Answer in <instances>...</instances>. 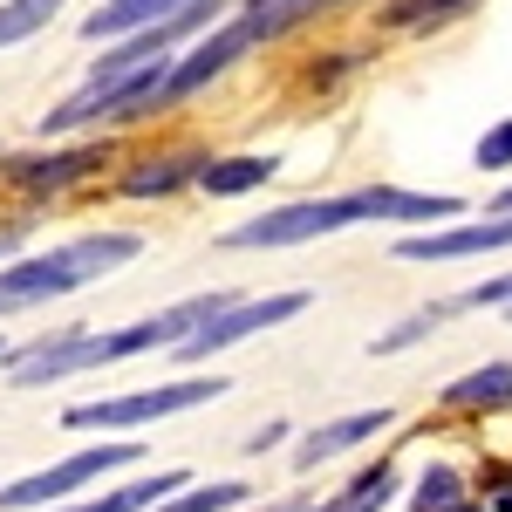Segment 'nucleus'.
Listing matches in <instances>:
<instances>
[{"label": "nucleus", "instance_id": "1", "mask_svg": "<svg viewBox=\"0 0 512 512\" xmlns=\"http://www.w3.org/2000/svg\"><path fill=\"white\" fill-rule=\"evenodd\" d=\"M212 14H219V0H192V7L164 14L151 28L123 35V48H110V55L89 69V82H82L76 96L41 117V130H48V137H69V130H89V123L151 117V110H158V89H164V69H171V48L185 35H198Z\"/></svg>", "mask_w": 512, "mask_h": 512}, {"label": "nucleus", "instance_id": "2", "mask_svg": "<svg viewBox=\"0 0 512 512\" xmlns=\"http://www.w3.org/2000/svg\"><path fill=\"white\" fill-rule=\"evenodd\" d=\"M233 294L212 287V294H192L164 315H144L130 328H110V335H48L35 349L7 355V383L14 390H41V383H62V376H82V369H110V362H130V355H151V349H178L205 315H219Z\"/></svg>", "mask_w": 512, "mask_h": 512}, {"label": "nucleus", "instance_id": "3", "mask_svg": "<svg viewBox=\"0 0 512 512\" xmlns=\"http://www.w3.org/2000/svg\"><path fill=\"white\" fill-rule=\"evenodd\" d=\"M465 205L451 192H396V185H369L349 198H301V205H274L267 219H246L226 233L233 253H260V246H308V239L349 233L362 219H458Z\"/></svg>", "mask_w": 512, "mask_h": 512}, {"label": "nucleus", "instance_id": "4", "mask_svg": "<svg viewBox=\"0 0 512 512\" xmlns=\"http://www.w3.org/2000/svg\"><path fill=\"white\" fill-rule=\"evenodd\" d=\"M137 253H144L137 233H82V239H69V246H55V253L14 260V267H0V315L62 301V294H76V287H89V280L130 267Z\"/></svg>", "mask_w": 512, "mask_h": 512}, {"label": "nucleus", "instance_id": "5", "mask_svg": "<svg viewBox=\"0 0 512 512\" xmlns=\"http://www.w3.org/2000/svg\"><path fill=\"white\" fill-rule=\"evenodd\" d=\"M226 396V376H185V383H158V390H130V396H103V403H76L62 424L69 431H130V424H158L178 410H198Z\"/></svg>", "mask_w": 512, "mask_h": 512}, {"label": "nucleus", "instance_id": "6", "mask_svg": "<svg viewBox=\"0 0 512 512\" xmlns=\"http://www.w3.org/2000/svg\"><path fill=\"white\" fill-rule=\"evenodd\" d=\"M137 458H144V444H96V451H76V458H62V465H48V472H28V478H14V485H0V506H7V512L55 506V499H69V492H82V485H96L103 472L137 465Z\"/></svg>", "mask_w": 512, "mask_h": 512}, {"label": "nucleus", "instance_id": "7", "mask_svg": "<svg viewBox=\"0 0 512 512\" xmlns=\"http://www.w3.org/2000/svg\"><path fill=\"white\" fill-rule=\"evenodd\" d=\"M308 308V294H260V301H226L219 315H205L178 342V362H205V355L233 349V342H246V335H260V328H280V321H294Z\"/></svg>", "mask_w": 512, "mask_h": 512}, {"label": "nucleus", "instance_id": "8", "mask_svg": "<svg viewBox=\"0 0 512 512\" xmlns=\"http://www.w3.org/2000/svg\"><path fill=\"white\" fill-rule=\"evenodd\" d=\"M246 48H260V28H253V21L239 14V21H226V28H219L212 41H198V48L185 55V62H171V69H164L158 110H171V103H185V96H198V89H205L212 76H226V69H233V62L246 55Z\"/></svg>", "mask_w": 512, "mask_h": 512}, {"label": "nucleus", "instance_id": "9", "mask_svg": "<svg viewBox=\"0 0 512 512\" xmlns=\"http://www.w3.org/2000/svg\"><path fill=\"white\" fill-rule=\"evenodd\" d=\"M506 246H512V212H499V219H472L451 233L396 239V260H472V253H506Z\"/></svg>", "mask_w": 512, "mask_h": 512}, {"label": "nucleus", "instance_id": "10", "mask_svg": "<svg viewBox=\"0 0 512 512\" xmlns=\"http://www.w3.org/2000/svg\"><path fill=\"white\" fill-rule=\"evenodd\" d=\"M103 158H110V144H76V151H48V158H14L7 178H14L21 192H62V185L89 178Z\"/></svg>", "mask_w": 512, "mask_h": 512}, {"label": "nucleus", "instance_id": "11", "mask_svg": "<svg viewBox=\"0 0 512 512\" xmlns=\"http://www.w3.org/2000/svg\"><path fill=\"white\" fill-rule=\"evenodd\" d=\"M383 424H390V410H355V417H335V424H321V431H308V437H301L294 465H301V472H315V465H328V458L355 451L362 437H376Z\"/></svg>", "mask_w": 512, "mask_h": 512}, {"label": "nucleus", "instance_id": "12", "mask_svg": "<svg viewBox=\"0 0 512 512\" xmlns=\"http://www.w3.org/2000/svg\"><path fill=\"white\" fill-rule=\"evenodd\" d=\"M178 7H192V0H103V7L82 21V35L89 41H117V35H137V28L164 21V14H178Z\"/></svg>", "mask_w": 512, "mask_h": 512}, {"label": "nucleus", "instance_id": "13", "mask_svg": "<svg viewBox=\"0 0 512 512\" xmlns=\"http://www.w3.org/2000/svg\"><path fill=\"white\" fill-rule=\"evenodd\" d=\"M451 410H506L512 403V362H485L472 376H458L451 390H444Z\"/></svg>", "mask_w": 512, "mask_h": 512}, {"label": "nucleus", "instance_id": "14", "mask_svg": "<svg viewBox=\"0 0 512 512\" xmlns=\"http://www.w3.org/2000/svg\"><path fill=\"white\" fill-rule=\"evenodd\" d=\"M274 171H280V158H212V164H198V185L212 198H239L253 185H267Z\"/></svg>", "mask_w": 512, "mask_h": 512}, {"label": "nucleus", "instance_id": "15", "mask_svg": "<svg viewBox=\"0 0 512 512\" xmlns=\"http://www.w3.org/2000/svg\"><path fill=\"white\" fill-rule=\"evenodd\" d=\"M192 478L185 472H158V478H137V485H123V492H103V499H89V506H69V512H144L171 499V492H185Z\"/></svg>", "mask_w": 512, "mask_h": 512}, {"label": "nucleus", "instance_id": "16", "mask_svg": "<svg viewBox=\"0 0 512 512\" xmlns=\"http://www.w3.org/2000/svg\"><path fill=\"white\" fill-rule=\"evenodd\" d=\"M233 506H246V485L239 478H212V485H185V492L158 499L151 512H233Z\"/></svg>", "mask_w": 512, "mask_h": 512}, {"label": "nucleus", "instance_id": "17", "mask_svg": "<svg viewBox=\"0 0 512 512\" xmlns=\"http://www.w3.org/2000/svg\"><path fill=\"white\" fill-rule=\"evenodd\" d=\"M417 512H478V499L465 492V478L451 472V465H431V472L417 478Z\"/></svg>", "mask_w": 512, "mask_h": 512}, {"label": "nucleus", "instance_id": "18", "mask_svg": "<svg viewBox=\"0 0 512 512\" xmlns=\"http://www.w3.org/2000/svg\"><path fill=\"white\" fill-rule=\"evenodd\" d=\"M55 14H62V0H0V48H14V41L41 35Z\"/></svg>", "mask_w": 512, "mask_h": 512}, {"label": "nucleus", "instance_id": "19", "mask_svg": "<svg viewBox=\"0 0 512 512\" xmlns=\"http://www.w3.org/2000/svg\"><path fill=\"white\" fill-rule=\"evenodd\" d=\"M185 178H198V158H151L144 171L123 178V192L130 198H158V192H178Z\"/></svg>", "mask_w": 512, "mask_h": 512}, {"label": "nucleus", "instance_id": "20", "mask_svg": "<svg viewBox=\"0 0 512 512\" xmlns=\"http://www.w3.org/2000/svg\"><path fill=\"white\" fill-rule=\"evenodd\" d=\"M328 0H246V21L260 28V41H274V35H287L294 21H308V14H321Z\"/></svg>", "mask_w": 512, "mask_h": 512}, {"label": "nucleus", "instance_id": "21", "mask_svg": "<svg viewBox=\"0 0 512 512\" xmlns=\"http://www.w3.org/2000/svg\"><path fill=\"white\" fill-rule=\"evenodd\" d=\"M390 492H396V465H376V472H362L349 492H342V506H335V512H383V506H390Z\"/></svg>", "mask_w": 512, "mask_h": 512}, {"label": "nucleus", "instance_id": "22", "mask_svg": "<svg viewBox=\"0 0 512 512\" xmlns=\"http://www.w3.org/2000/svg\"><path fill=\"white\" fill-rule=\"evenodd\" d=\"M458 308H506V315H512V274L485 280V287H472V294H458V301H444V315H458Z\"/></svg>", "mask_w": 512, "mask_h": 512}, {"label": "nucleus", "instance_id": "23", "mask_svg": "<svg viewBox=\"0 0 512 512\" xmlns=\"http://www.w3.org/2000/svg\"><path fill=\"white\" fill-rule=\"evenodd\" d=\"M458 7H472V0H403L390 21L396 28H424V21H444V14H458Z\"/></svg>", "mask_w": 512, "mask_h": 512}, {"label": "nucleus", "instance_id": "24", "mask_svg": "<svg viewBox=\"0 0 512 512\" xmlns=\"http://www.w3.org/2000/svg\"><path fill=\"white\" fill-rule=\"evenodd\" d=\"M478 171H512V117L478 137Z\"/></svg>", "mask_w": 512, "mask_h": 512}, {"label": "nucleus", "instance_id": "25", "mask_svg": "<svg viewBox=\"0 0 512 512\" xmlns=\"http://www.w3.org/2000/svg\"><path fill=\"white\" fill-rule=\"evenodd\" d=\"M499 512H512V485H506V492H499Z\"/></svg>", "mask_w": 512, "mask_h": 512}, {"label": "nucleus", "instance_id": "26", "mask_svg": "<svg viewBox=\"0 0 512 512\" xmlns=\"http://www.w3.org/2000/svg\"><path fill=\"white\" fill-rule=\"evenodd\" d=\"M274 512H315V506H274Z\"/></svg>", "mask_w": 512, "mask_h": 512}, {"label": "nucleus", "instance_id": "27", "mask_svg": "<svg viewBox=\"0 0 512 512\" xmlns=\"http://www.w3.org/2000/svg\"><path fill=\"white\" fill-rule=\"evenodd\" d=\"M499 212H512V192H506V198H499Z\"/></svg>", "mask_w": 512, "mask_h": 512}, {"label": "nucleus", "instance_id": "28", "mask_svg": "<svg viewBox=\"0 0 512 512\" xmlns=\"http://www.w3.org/2000/svg\"><path fill=\"white\" fill-rule=\"evenodd\" d=\"M7 246H14V239H0V253H7Z\"/></svg>", "mask_w": 512, "mask_h": 512}, {"label": "nucleus", "instance_id": "29", "mask_svg": "<svg viewBox=\"0 0 512 512\" xmlns=\"http://www.w3.org/2000/svg\"><path fill=\"white\" fill-rule=\"evenodd\" d=\"M0 355H7V342H0Z\"/></svg>", "mask_w": 512, "mask_h": 512}]
</instances>
